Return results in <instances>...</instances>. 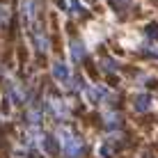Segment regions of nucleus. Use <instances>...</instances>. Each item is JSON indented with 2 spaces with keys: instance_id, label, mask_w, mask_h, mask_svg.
I'll list each match as a JSON object with an SVG mask.
<instances>
[{
  "instance_id": "nucleus-6",
  "label": "nucleus",
  "mask_w": 158,
  "mask_h": 158,
  "mask_svg": "<svg viewBox=\"0 0 158 158\" xmlns=\"http://www.w3.org/2000/svg\"><path fill=\"white\" fill-rule=\"evenodd\" d=\"M71 60H73V62H83V60H85V46H83V41H78V39L71 41Z\"/></svg>"
},
{
  "instance_id": "nucleus-2",
  "label": "nucleus",
  "mask_w": 158,
  "mask_h": 158,
  "mask_svg": "<svg viewBox=\"0 0 158 158\" xmlns=\"http://www.w3.org/2000/svg\"><path fill=\"white\" fill-rule=\"evenodd\" d=\"M46 112H48L53 119H57V122L69 119V108H67V103L60 99V96H55V94H51V96L46 99Z\"/></svg>"
},
{
  "instance_id": "nucleus-1",
  "label": "nucleus",
  "mask_w": 158,
  "mask_h": 158,
  "mask_svg": "<svg viewBox=\"0 0 158 158\" xmlns=\"http://www.w3.org/2000/svg\"><path fill=\"white\" fill-rule=\"evenodd\" d=\"M57 135V142H60V154L64 158H80L85 154V142L80 140V135L76 131L67 128V126H60L55 131Z\"/></svg>"
},
{
  "instance_id": "nucleus-3",
  "label": "nucleus",
  "mask_w": 158,
  "mask_h": 158,
  "mask_svg": "<svg viewBox=\"0 0 158 158\" xmlns=\"http://www.w3.org/2000/svg\"><path fill=\"white\" fill-rule=\"evenodd\" d=\"M51 73H53V78L60 80L67 89H73V78H76V76H71V71H69V67L64 62H55L51 67Z\"/></svg>"
},
{
  "instance_id": "nucleus-9",
  "label": "nucleus",
  "mask_w": 158,
  "mask_h": 158,
  "mask_svg": "<svg viewBox=\"0 0 158 158\" xmlns=\"http://www.w3.org/2000/svg\"><path fill=\"white\" fill-rule=\"evenodd\" d=\"M110 2H112V7H115L117 12H124V9L131 7V0H110Z\"/></svg>"
},
{
  "instance_id": "nucleus-5",
  "label": "nucleus",
  "mask_w": 158,
  "mask_h": 158,
  "mask_svg": "<svg viewBox=\"0 0 158 158\" xmlns=\"http://www.w3.org/2000/svg\"><path fill=\"white\" fill-rule=\"evenodd\" d=\"M9 99L14 106H23L25 103V89L21 87V83H12L9 85Z\"/></svg>"
},
{
  "instance_id": "nucleus-8",
  "label": "nucleus",
  "mask_w": 158,
  "mask_h": 158,
  "mask_svg": "<svg viewBox=\"0 0 158 158\" xmlns=\"http://www.w3.org/2000/svg\"><path fill=\"white\" fill-rule=\"evenodd\" d=\"M144 35L149 37V39H158V23H149L144 28Z\"/></svg>"
},
{
  "instance_id": "nucleus-10",
  "label": "nucleus",
  "mask_w": 158,
  "mask_h": 158,
  "mask_svg": "<svg viewBox=\"0 0 158 158\" xmlns=\"http://www.w3.org/2000/svg\"><path fill=\"white\" fill-rule=\"evenodd\" d=\"M69 7L73 9V14H83V7H80L78 0H69Z\"/></svg>"
},
{
  "instance_id": "nucleus-4",
  "label": "nucleus",
  "mask_w": 158,
  "mask_h": 158,
  "mask_svg": "<svg viewBox=\"0 0 158 158\" xmlns=\"http://www.w3.org/2000/svg\"><path fill=\"white\" fill-rule=\"evenodd\" d=\"M25 124H28L30 128H39L41 126V108L30 106L28 112H25Z\"/></svg>"
},
{
  "instance_id": "nucleus-7",
  "label": "nucleus",
  "mask_w": 158,
  "mask_h": 158,
  "mask_svg": "<svg viewBox=\"0 0 158 158\" xmlns=\"http://www.w3.org/2000/svg\"><path fill=\"white\" fill-rule=\"evenodd\" d=\"M151 108V96L149 94H140L138 99H135V110L138 112H147Z\"/></svg>"
}]
</instances>
